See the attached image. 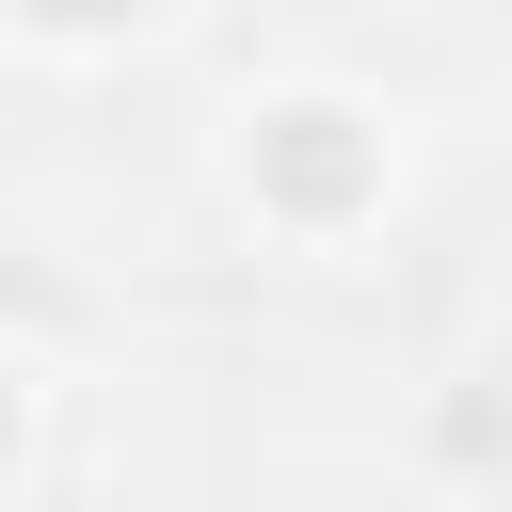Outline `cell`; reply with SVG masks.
I'll return each mask as SVG.
<instances>
[{
	"instance_id": "obj_1",
	"label": "cell",
	"mask_w": 512,
	"mask_h": 512,
	"mask_svg": "<svg viewBox=\"0 0 512 512\" xmlns=\"http://www.w3.org/2000/svg\"><path fill=\"white\" fill-rule=\"evenodd\" d=\"M224 192H240L256 240L352 256V240H384V208H400V112H384L368 80H256V96L224 112Z\"/></svg>"
},
{
	"instance_id": "obj_2",
	"label": "cell",
	"mask_w": 512,
	"mask_h": 512,
	"mask_svg": "<svg viewBox=\"0 0 512 512\" xmlns=\"http://www.w3.org/2000/svg\"><path fill=\"white\" fill-rule=\"evenodd\" d=\"M160 32H176V0H0V48L16 64H64V80H96V64L160 48Z\"/></svg>"
},
{
	"instance_id": "obj_3",
	"label": "cell",
	"mask_w": 512,
	"mask_h": 512,
	"mask_svg": "<svg viewBox=\"0 0 512 512\" xmlns=\"http://www.w3.org/2000/svg\"><path fill=\"white\" fill-rule=\"evenodd\" d=\"M16 480H48V352L0 320V496Z\"/></svg>"
}]
</instances>
